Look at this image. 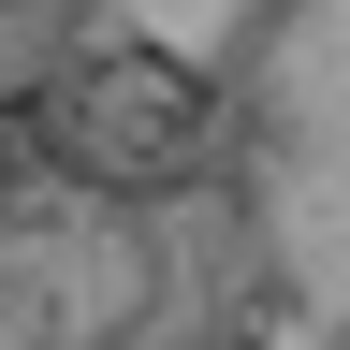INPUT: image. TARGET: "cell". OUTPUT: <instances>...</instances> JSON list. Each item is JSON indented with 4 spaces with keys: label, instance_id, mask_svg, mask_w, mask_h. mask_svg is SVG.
Returning <instances> with one entry per match:
<instances>
[{
    "label": "cell",
    "instance_id": "1",
    "mask_svg": "<svg viewBox=\"0 0 350 350\" xmlns=\"http://www.w3.org/2000/svg\"><path fill=\"white\" fill-rule=\"evenodd\" d=\"M204 204L234 350H350V0H234L204 59Z\"/></svg>",
    "mask_w": 350,
    "mask_h": 350
}]
</instances>
